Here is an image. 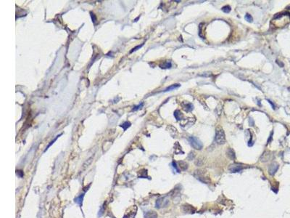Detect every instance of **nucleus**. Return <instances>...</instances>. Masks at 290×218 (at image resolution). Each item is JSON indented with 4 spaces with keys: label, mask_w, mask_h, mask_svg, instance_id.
I'll use <instances>...</instances> for the list:
<instances>
[{
    "label": "nucleus",
    "mask_w": 290,
    "mask_h": 218,
    "mask_svg": "<svg viewBox=\"0 0 290 218\" xmlns=\"http://www.w3.org/2000/svg\"><path fill=\"white\" fill-rule=\"evenodd\" d=\"M215 143L218 145H222L224 144L226 142V137H225V133L224 131L221 129L218 128L215 132Z\"/></svg>",
    "instance_id": "nucleus-1"
},
{
    "label": "nucleus",
    "mask_w": 290,
    "mask_h": 218,
    "mask_svg": "<svg viewBox=\"0 0 290 218\" xmlns=\"http://www.w3.org/2000/svg\"><path fill=\"white\" fill-rule=\"evenodd\" d=\"M170 203V200L168 198V195H165L163 197L159 198L155 203V207L157 209H160V208H164L167 207Z\"/></svg>",
    "instance_id": "nucleus-2"
},
{
    "label": "nucleus",
    "mask_w": 290,
    "mask_h": 218,
    "mask_svg": "<svg viewBox=\"0 0 290 218\" xmlns=\"http://www.w3.org/2000/svg\"><path fill=\"white\" fill-rule=\"evenodd\" d=\"M189 141L191 146L196 150H201L203 147L202 143L196 137H189Z\"/></svg>",
    "instance_id": "nucleus-3"
},
{
    "label": "nucleus",
    "mask_w": 290,
    "mask_h": 218,
    "mask_svg": "<svg viewBox=\"0 0 290 218\" xmlns=\"http://www.w3.org/2000/svg\"><path fill=\"white\" fill-rule=\"evenodd\" d=\"M194 175L197 180L204 182V183H208L210 182V180L208 179V177H206L205 176V172L202 170H196L194 173Z\"/></svg>",
    "instance_id": "nucleus-4"
},
{
    "label": "nucleus",
    "mask_w": 290,
    "mask_h": 218,
    "mask_svg": "<svg viewBox=\"0 0 290 218\" xmlns=\"http://www.w3.org/2000/svg\"><path fill=\"white\" fill-rule=\"evenodd\" d=\"M243 166H242L239 164H231L230 165L229 167V171H231V172H239L240 171H242L243 169Z\"/></svg>",
    "instance_id": "nucleus-5"
},
{
    "label": "nucleus",
    "mask_w": 290,
    "mask_h": 218,
    "mask_svg": "<svg viewBox=\"0 0 290 218\" xmlns=\"http://www.w3.org/2000/svg\"><path fill=\"white\" fill-rule=\"evenodd\" d=\"M182 210H183V212H185V213H190V214H192V213H194V212H195L196 209H195L191 205H189V204L186 203V204H183V206H182Z\"/></svg>",
    "instance_id": "nucleus-6"
},
{
    "label": "nucleus",
    "mask_w": 290,
    "mask_h": 218,
    "mask_svg": "<svg viewBox=\"0 0 290 218\" xmlns=\"http://www.w3.org/2000/svg\"><path fill=\"white\" fill-rule=\"evenodd\" d=\"M279 169V164L276 162L272 163L271 165L269 166V168H268V172L271 175H274L276 172H277Z\"/></svg>",
    "instance_id": "nucleus-7"
},
{
    "label": "nucleus",
    "mask_w": 290,
    "mask_h": 218,
    "mask_svg": "<svg viewBox=\"0 0 290 218\" xmlns=\"http://www.w3.org/2000/svg\"><path fill=\"white\" fill-rule=\"evenodd\" d=\"M181 106L183 107V110L186 112H191L194 108V105L190 103H187V102H183L181 103Z\"/></svg>",
    "instance_id": "nucleus-8"
},
{
    "label": "nucleus",
    "mask_w": 290,
    "mask_h": 218,
    "mask_svg": "<svg viewBox=\"0 0 290 218\" xmlns=\"http://www.w3.org/2000/svg\"><path fill=\"white\" fill-rule=\"evenodd\" d=\"M226 156L229 157L231 160H234L236 158V154H235V151L233 150L232 148H229L226 150Z\"/></svg>",
    "instance_id": "nucleus-9"
},
{
    "label": "nucleus",
    "mask_w": 290,
    "mask_h": 218,
    "mask_svg": "<svg viewBox=\"0 0 290 218\" xmlns=\"http://www.w3.org/2000/svg\"><path fill=\"white\" fill-rule=\"evenodd\" d=\"M145 218H157V214L154 211H149L145 213Z\"/></svg>",
    "instance_id": "nucleus-10"
},
{
    "label": "nucleus",
    "mask_w": 290,
    "mask_h": 218,
    "mask_svg": "<svg viewBox=\"0 0 290 218\" xmlns=\"http://www.w3.org/2000/svg\"><path fill=\"white\" fill-rule=\"evenodd\" d=\"M178 164L179 168H180L182 171H186V170H187L188 168H189V165H188V164H187L186 161H180L178 162Z\"/></svg>",
    "instance_id": "nucleus-11"
},
{
    "label": "nucleus",
    "mask_w": 290,
    "mask_h": 218,
    "mask_svg": "<svg viewBox=\"0 0 290 218\" xmlns=\"http://www.w3.org/2000/svg\"><path fill=\"white\" fill-rule=\"evenodd\" d=\"M174 116L176 118V119L177 121H180L183 118V115L182 113H181V111L179 110H176L174 111Z\"/></svg>",
    "instance_id": "nucleus-12"
},
{
    "label": "nucleus",
    "mask_w": 290,
    "mask_h": 218,
    "mask_svg": "<svg viewBox=\"0 0 290 218\" xmlns=\"http://www.w3.org/2000/svg\"><path fill=\"white\" fill-rule=\"evenodd\" d=\"M84 194H81V195H80L79 196L76 197V198H75V202L78 203V205L81 206V205H82V202H83V199H84Z\"/></svg>",
    "instance_id": "nucleus-13"
},
{
    "label": "nucleus",
    "mask_w": 290,
    "mask_h": 218,
    "mask_svg": "<svg viewBox=\"0 0 290 218\" xmlns=\"http://www.w3.org/2000/svg\"><path fill=\"white\" fill-rule=\"evenodd\" d=\"M178 87H180V84H172V85L169 86L167 89H165V90H164V92H168V91H171V90H173L177 89V88H178Z\"/></svg>",
    "instance_id": "nucleus-14"
},
{
    "label": "nucleus",
    "mask_w": 290,
    "mask_h": 218,
    "mask_svg": "<svg viewBox=\"0 0 290 218\" xmlns=\"http://www.w3.org/2000/svg\"><path fill=\"white\" fill-rule=\"evenodd\" d=\"M171 66H172V65H171V62L168 60V61L163 63L162 64L160 65V67L161 68H170L171 67Z\"/></svg>",
    "instance_id": "nucleus-15"
},
{
    "label": "nucleus",
    "mask_w": 290,
    "mask_h": 218,
    "mask_svg": "<svg viewBox=\"0 0 290 218\" xmlns=\"http://www.w3.org/2000/svg\"><path fill=\"white\" fill-rule=\"evenodd\" d=\"M131 125V124L130 123L129 121H125L124 123H123L121 125V127L123 129L124 131H126L128 128H129Z\"/></svg>",
    "instance_id": "nucleus-16"
},
{
    "label": "nucleus",
    "mask_w": 290,
    "mask_h": 218,
    "mask_svg": "<svg viewBox=\"0 0 290 218\" xmlns=\"http://www.w3.org/2000/svg\"><path fill=\"white\" fill-rule=\"evenodd\" d=\"M231 10V7L229 6V5H226V6H224V7L222 8L223 12H224L225 13H230Z\"/></svg>",
    "instance_id": "nucleus-17"
},
{
    "label": "nucleus",
    "mask_w": 290,
    "mask_h": 218,
    "mask_svg": "<svg viewBox=\"0 0 290 218\" xmlns=\"http://www.w3.org/2000/svg\"><path fill=\"white\" fill-rule=\"evenodd\" d=\"M244 18H245V20L247 21V22H249V23H251V22H252V17L251 16V15H250V14H246L245 15V16H244Z\"/></svg>",
    "instance_id": "nucleus-18"
},
{
    "label": "nucleus",
    "mask_w": 290,
    "mask_h": 218,
    "mask_svg": "<svg viewBox=\"0 0 290 218\" xmlns=\"http://www.w3.org/2000/svg\"><path fill=\"white\" fill-rule=\"evenodd\" d=\"M143 105H144V103H140L139 105L134 106V108L132 109V111H138L139 109L142 108L143 107Z\"/></svg>",
    "instance_id": "nucleus-19"
},
{
    "label": "nucleus",
    "mask_w": 290,
    "mask_h": 218,
    "mask_svg": "<svg viewBox=\"0 0 290 218\" xmlns=\"http://www.w3.org/2000/svg\"><path fill=\"white\" fill-rule=\"evenodd\" d=\"M60 135H62V134H60L59 135L57 136V137H55V138L54 139V140H52V141H51V142H50V143H49V144L48 145V146H47V147H46V149H45V150H44V152H45V151H46V150H47V149H48V148H49V147H50V146H51L52 145V144H53L54 142H55V141L57 140V138H58V137H60Z\"/></svg>",
    "instance_id": "nucleus-20"
},
{
    "label": "nucleus",
    "mask_w": 290,
    "mask_h": 218,
    "mask_svg": "<svg viewBox=\"0 0 290 218\" xmlns=\"http://www.w3.org/2000/svg\"><path fill=\"white\" fill-rule=\"evenodd\" d=\"M195 164L197 166H202L203 164V161L202 160V158H198L196 161H195Z\"/></svg>",
    "instance_id": "nucleus-21"
},
{
    "label": "nucleus",
    "mask_w": 290,
    "mask_h": 218,
    "mask_svg": "<svg viewBox=\"0 0 290 218\" xmlns=\"http://www.w3.org/2000/svg\"><path fill=\"white\" fill-rule=\"evenodd\" d=\"M194 157H195V153H194V152H191V153L189 154V156H188V158H189L190 161L193 160V159L194 158Z\"/></svg>",
    "instance_id": "nucleus-22"
},
{
    "label": "nucleus",
    "mask_w": 290,
    "mask_h": 218,
    "mask_svg": "<svg viewBox=\"0 0 290 218\" xmlns=\"http://www.w3.org/2000/svg\"><path fill=\"white\" fill-rule=\"evenodd\" d=\"M143 45H144V43H143V44H142L141 45L137 46L136 47H134V48H133V49H132V50H131V51L130 53H133V52H134V51H136V50H137L138 49H140V48H141V47H142V46H143Z\"/></svg>",
    "instance_id": "nucleus-23"
},
{
    "label": "nucleus",
    "mask_w": 290,
    "mask_h": 218,
    "mask_svg": "<svg viewBox=\"0 0 290 218\" xmlns=\"http://www.w3.org/2000/svg\"><path fill=\"white\" fill-rule=\"evenodd\" d=\"M172 165H173V167L176 169V171H177L178 172H179V169H178V166H177V164H176V161H173V163H172Z\"/></svg>",
    "instance_id": "nucleus-24"
},
{
    "label": "nucleus",
    "mask_w": 290,
    "mask_h": 218,
    "mask_svg": "<svg viewBox=\"0 0 290 218\" xmlns=\"http://www.w3.org/2000/svg\"><path fill=\"white\" fill-rule=\"evenodd\" d=\"M91 16H92V21H93L94 23H95V22H96V21H97V18H96V16H95V15H94V13H91Z\"/></svg>",
    "instance_id": "nucleus-25"
},
{
    "label": "nucleus",
    "mask_w": 290,
    "mask_h": 218,
    "mask_svg": "<svg viewBox=\"0 0 290 218\" xmlns=\"http://www.w3.org/2000/svg\"><path fill=\"white\" fill-rule=\"evenodd\" d=\"M254 124H255V122H254L253 119H252V118H250V126H253Z\"/></svg>",
    "instance_id": "nucleus-26"
},
{
    "label": "nucleus",
    "mask_w": 290,
    "mask_h": 218,
    "mask_svg": "<svg viewBox=\"0 0 290 218\" xmlns=\"http://www.w3.org/2000/svg\"><path fill=\"white\" fill-rule=\"evenodd\" d=\"M267 101H268V103H270V104H271V105H272V107H273V108L274 109V108H275L274 104V103H272V102H271V101L270 100H267Z\"/></svg>",
    "instance_id": "nucleus-27"
}]
</instances>
